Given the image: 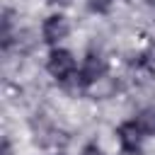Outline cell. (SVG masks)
I'll return each instance as SVG.
<instances>
[{
	"mask_svg": "<svg viewBox=\"0 0 155 155\" xmlns=\"http://www.w3.org/2000/svg\"><path fill=\"white\" fill-rule=\"evenodd\" d=\"M46 68H48V73H51L56 80L65 82V80H70V78L75 75V68H78V65H75V58H73L70 51H65V48H53L51 56H48Z\"/></svg>",
	"mask_w": 155,
	"mask_h": 155,
	"instance_id": "1",
	"label": "cell"
},
{
	"mask_svg": "<svg viewBox=\"0 0 155 155\" xmlns=\"http://www.w3.org/2000/svg\"><path fill=\"white\" fill-rule=\"evenodd\" d=\"M104 73H107V63H104V58H102L99 53L90 51V53L85 56V61H82L80 73H78V85H80V87H87V85L97 82Z\"/></svg>",
	"mask_w": 155,
	"mask_h": 155,
	"instance_id": "2",
	"label": "cell"
},
{
	"mask_svg": "<svg viewBox=\"0 0 155 155\" xmlns=\"http://www.w3.org/2000/svg\"><path fill=\"white\" fill-rule=\"evenodd\" d=\"M116 136H119V143L124 148L126 155H140V138H143V131L138 128L136 121H126L116 128Z\"/></svg>",
	"mask_w": 155,
	"mask_h": 155,
	"instance_id": "3",
	"label": "cell"
},
{
	"mask_svg": "<svg viewBox=\"0 0 155 155\" xmlns=\"http://www.w3.org/2000/svg\"><path fill=\"white\" fill-rule=\"evenodd\" d=\"M68 31H70V27H68V19L63 15H51L41 27V34H44L46 44H58L61 39L68 36Z\"/></svg>",
	"mask_w": 155,
	"mask_h": 155,
	"instance_id": "4",
	"label": "cell"
},
{
	"mask_svg": "<svg viewBox=\"0 0 155 155\" xmlns=\"http://www.w3.org/2000/svg\"><path fill=\"white\" fill-rule=\"evenodd\" d=\"M136 124H138V128H140L145 136H155V107L140 109L138 116H136Z\"/></svg>",
	"mask_w": 155,
	"mask_h": 155,
	"instance_id": "5",
	"label": "cell"
},
{
	"mask_svg": "<svg viewBox=\"0 0 155 155\" xmlns=\"http://www.w3.org/2000/svg\"><path fill=\"white\" fill-rule=\"evenodd\" d=\"M87 5L92 12H107L111 7V0H87Z\"/></svg>",
	"mask_w": 155,
	"mask_h": 155,
	"instance_id": "6",
	"label": "cell"
},
{
	"mask_svg": "<svg viewBox=\"0 0 155 155\" xmlns=\"http://www.w3.org/2000/svg\"><path fill=\"white\" fill-rule=\"evenodd\" d=\"M80 155H102V150H99L94 143H90V145H85V148H82V153H80Z\"/></svg>",
	"mask_w": 155,
	"mask_h": 155,
	"instance_id": "7",
	"label": "cell"
},
{
	"mask_svg": "<svg viewBox=\"0 0 155 155\" xmlns=\"http://www.w3.org/2000/svg\"><path fill=\"white\" fill-rule=\"evenodd\" d=\"M2 155H10V143H7V138L2 140Z\"/></svg>",
	"mask_w": 155,
	"mask_h": 155,
	"instance_id": "8",
	"label": "cell"
},
{
	"mask_svg": "<svg viewBox=\"0 0 155 155\" xmlns=\"http://www.w3.org/2000/svg\"><path fill=\"white\" fill-rule=\"evenodd\" d=\"M51 2H58V5H65V2H70V0H51Z\"/></svg>",
	"mask_w": 155,
	"mask_h": 155,
	"instance_id": "9",
	"label": "cell"
}]
</instances>
